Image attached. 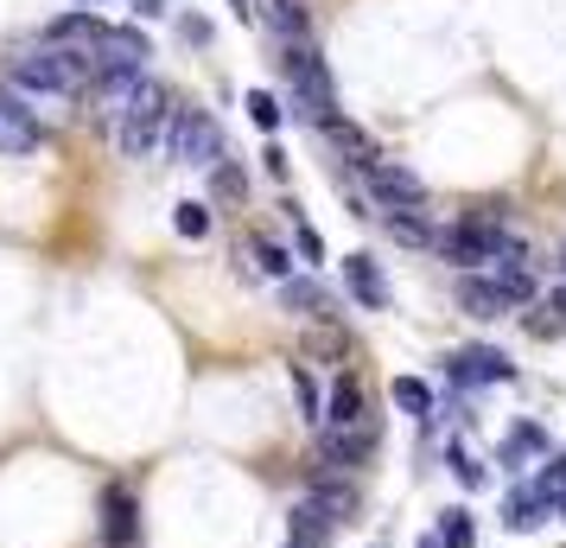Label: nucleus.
<instances>
[{"mask_svg":"<svg viewBox=\"0 0 566 548\" xmlns=\"http://www.w3.org/2000/svg\"><path fill=\"white\" fill-rule=\"evenodd\" d=\"M420 548H439V536H427V542H420Z\"/></svg>","mask_w":566,"mask_h":548,"instance_id":"4c0bfd02","label":"nucleus"},{"mask_svg":"<svg viewBox=\"0 0 566 548\" xmlns=\"http://www.w3.org/2000/svg\"><path fill=\"white\" fill-rule=\"evenodd\" d=\"M255 261L268 268V275H281V281H293V261H286L281 242H268V236H255Z\"/></svg>","mask_w":566,"mask_h":548,"instance_id":"2f4dec72","label":"nucleus"},{"mask_svg":"<svg viewBox=\"0 0 566 548\" xmlns=\"http://www.w3.org/2000/svg\"><path fill=\"white\" fill-rule=\"evenodd\" d=\"M134 7V20H159V13H166V0H128Z\"/></svg>","mask_w":566,"mask_h":548,"instance_id":"c9c22d12","label":"nucleus"},{"mask_svg":"<svg viewBox=\"0 0 566 548\" xmlns=\"http://www.w3.org/2000/svg\"><path fill=\"white\" fill-rule=\"evenodd\" d=\"M230 7H235V13H255V7H249V0H230Z\"/></svg>","mask_w":566,"mask_h":548,"instance_id":"e433bc0d","label":"nucleus"},{"mask_svg":"<svg viewBox=\"0 0 566 548\" xmlns=\"http://www.w3.org/2000/svg\"><path fill=\"white\" fill-rule=\"evenodd\" d=\"M439 548H478V523H471V510H446V517H439Z\"/></svg>","mask_w":566,"mask_h":548,"instance_id":"cd10ccee","label":"nucleus"},{"mask_svg":"<svg viewBox=\"0 0 566 548\" xmlns=\"http://www.w3.org/2000/svg\"><path fill=\"white\" fill-rule=\"evenodd\" d=\"M172 122H179V103H172V90L154 77H140L134 90V103L122 108V122H115V147L122 159H154L166 141H172Z\"/></svg>","mask_w":566,"mask_h":548,"instance_id":"f257e3e1","label":"nucleus"},{"mask_svg":"<svg viewBox=\"0 0 566 548\" xmlns=\"http://www.w3.org/2000/svg\"><path fill=\"white\" fill-rule=\"evenodd\" d=\"M490 281H496V293H503L510 307H528V300H535V268L522 261V249H510L503 261H490Z\"/></svg>","mask_w":566,"mask_h":548,"instance_id":"2eb2a0df","label":"nucleus"},{"mask_svg":"<svg viewBox=\"0 0 566 548\" xmlns=\"http://www.w3.org/2000/svg\"><path fill=\"white\" fill-rule=\"evenodd\" d=\"M90 58H96V77H147L154 45H147V32L140 27H108Z\"/></svg>","mask_w":566,"mask_h":548,"instance_id":"423d86ee","label":"nucleus"},{"mask_svg":"<svg viewBox=\"0 0 566 548\" xmlns=\"http://www.w3.org/2000/svg\"><path fill=\"white\" fill-rule=\"evenodd\" d=\"M560 510H566V504H560Z\"/></svg>","mask_w":566,"mask_h":548,"instance_id":"79ce46f5","label":"nucleus"},{"mask_svg":"<svg viewBox=\"0 0 566 548\" xmlns=\"http://www.w3.org/2000/svg\"><path fill=\"white\" fill-rule=\"evenodd\" d=\"M459 307L471 319H510L515 313L510 300L496 293V281H478V275H464V281H459Z\"/></svg>","mask_w":566,"mask_h":548,"instance_id":"aec40b11","label":"nucleus"},{"mask_svg":"<svg viewBox=\"0 0 566 548\" xmlns=\"http://www.w3.org/2000/svg\"><path fill=\"white\" fill-rule=\"evenodd\" d=\"M39 141H45V128H39V115H32L20 96H0V154L27 159L39 154Z\"/></svg>","mask_w":566,"mask_h":548,"instance_id":"9d476101","label":"nucleus"},{"mask_svg":"<svg viewBox=\"0 0 566 548\" xmlns=\"http://www.w3.org/2000/svg\"><path fill=\"white\" fill-rule=\"evenodd\" d=\"M433 249L452 261V268H484V261H503L515 242H510V230H503L496 210H478V217H464V224H452V230H439Z\"/></svg>","mask_w":566,"mask_h":548,"instance_id":"7ed1b4c3","label":"nucleus"},{"mask_svg":"<svg viewBox=\"0 0 566 548\" xmlns=\"http://www.w3.org/2000/svg\"><path fill=\"white\" fill-rule=\"evenodd\" d=\"M306 358H350V332L337 319H318L306 332Z\"/></svg>","mask_w":566,"mask_h":548,"instance_id":"5701e85b","label":"nucleus"},{"mask_svg":"<svg viewBox=\"0 0 566 548\" xmlns=\"http://www.w3.org/2000/svg\"><path fill=\"white\" fill-rule=\"evenodd\" d=\"M452 478H459L464 492H478V485H484V466H478V459H471L464 446H452Z\"/></svg>","mask_w":566,"mask_h":548,"instance_id":"473e14b6","label":"nucleus"},{"mask_svg":"<svg viewBox=\"0 0 566 548\" xmlns=\"http://www.w3.org/2000/svg\"><path fill=\"white\" fill-rule=\"evenodd\" d=\"M210 192H217V198H242V192H249V179H242V166H235V159H223V166H210Z\"/></svg>","mask_w":566,"mask_h":548,"instance_id":"c756f323","label":"nucleus"},{"mask_svg":"<svg viewBox=\"0 0 566 548\" xmlns=\"http://www.w3.org/2000/svg\"><path fill=\"white\" fill-rule=\"evenodd\" d=\"M446 376H452L459 390H484V383H510L515 364L496 351V344H459V351L446 358Z\"/></svg>","mask_w":566,"mask_h":548,"instance_id":"0eeeda50","label":"nucleus"},{"mask_svg":"<svg viewBox=\"0 0 566 548\" xmlns=\"http://www.w3.org/2000/svg\"><path fill=\"white\" fill-rule=\"evenodd\" d=\"M363 415H369L363 376H357V370H344V376L332 383V395H325V427H357Z\"/></svg>","mask_w":566,"mask_h":548,"instance_id":"9b49d317","label":"nucleus"},{"mask_svg":"<svg viewBox=\"0 0 566 548\" xmlns=\"http://www.w3.org/2000/svg\"><path fill=\"white\" fill-rule=\"evenodd\" d=\"M344 288L357 293V307H369V313L388 307V281H382V268H376V256H344Z\"/></svg>","mask_w":566,"mask_h":548,"instance_id":"4468645a","label":"nucleus"},{"mask_svg":"<svg viewBox=\"0 0 566 548\" xmlns=\"http://www.w3.org/2000/svg\"><path fill=\"white\" fill-rule=\"evenodd\" d=\"M560 275H566V242H560Z\"/></svg>","mask_w":566,"mask_h":548,"instance_id":"58836bf2","label":"nucleus"},{"mask_svg":"<svg viewBox=\"0 0 566 548\" xmlns=\"http://www.w3.org/2000/svg\"><path fill=\"white\" fill-rule=\"evenodd\" d=\"M249 122H255V128H281V103H274V96H268V90H249Z\"/></svg>","mask_w":566,"mask_h":548,"instance_id":"7c9ffc66","label":"nucleus"},{"mask_svg":"<svg viewBox=\"0 0 566 548\" xmlns=\"http://www.w3.org/2000/svg\"><path fill=\"white\" fill-rule=\"evenodd\" d=\"M547 517H554V497L541 492V485H522V492H510V510H503V523H510L515 536H528V529H541Z\"/></svg>","mask_w":566,"mask_h":548,"instance_id":"f3484780","label":"nucleus"},{"mask_svg":"<svg viewBox=\"0 0 566 548\" xmlns=\"http://www.w3.org/2000/svg\"><path fill=\"white\" fill-rule=\"evenodd\" d=\"M281 300H286V313L312 319V325H318V319H337L332 313V293L318 288V281H300V275H293V281H281Z\"/></svg>","mask_w":566,"mask_h":548,"instance_id":"6ab92c4d","label":"nucleus"},{"mask_svg":"<svg viewBox=\"0 0 566 548\" xmlns=\"http://www.w3.org/2000/svg\"><path fill=\"white\" fill-rule=\"evenodd\" d=\"M293 230H300V256H306V261H325V242H318V230H312L300 210H293Z\"/></svg>","mask_w":566,"mask_h":548,"instance_id":"f704fd0d","label":"nucleus"},{"mask_svg":"<svg viewBox=\"0 0 566 548\" xmlns=\"http://www.w3.org/2000/svg\"><path fill=\"white\" fill-rule=\"evenodd\" d=\"M325 134H332V141H337V147H344V154H350V159H357L363 173H369V166L382 159V154H376V147H369V134H363V128H350L344 115H337V122H325Z\"/></svg>","mask_w":566,"mask_h":548,"instance_id":"393cba45","label":"nucleus"},{"mask_svg":"<svg viewBox=\"0 0 566 548\" xmlns=\"http://www.w3.org/2000/svg\"><path fill=\"white\" fill-rule=\"evenodd\" d=\"M286 548H293V542H286Z\"/></svg>","mask_w":566,"mask_h":548,"instance_id":"a19ab883","label":"nucleus"},{"mask_svg":"<svg viewBox=\"0 0 566 548\" xmlns=\"http://www.w3.org/2000/svg\"><path fill=\"white\" fill-rule=\"evenodd\" d=\"M172 159L179 166H223V128H217V115L210 108H179V122H172Z\"/></svg>","mask_w":566,"mask_h":548,"instance_id":"39448f33","label":"nucleus"},{"mask_svg":"<svg viewBox=\"0 0 566 548\" xmlns=\"http://www.w3.org/2000/svg\"><path fill=\"white\" fill-rule=\"evenodd\" d=\"M382 224L395 242H408V249H420V242H433V230H427V217L420 210H382Z\"/></svg>","mask_w":566,"mask_h":548,"instance_id":"a878e982","label":"nucleus"},{"mask_svg":"<svg viewBox=\"0 0 566 548\" xmlns=\"http://www.w3.org/2000/svg\"><path fill=\"white\" fill-rule=\"evenodd\" d=\"M103 542L108 548L140 542V497H134L128 485H103Z\"/></svg>","mask_w":566,"mask_h":548,"instance_id":"1a4fd4ad","label":"nucleus"},{"mask_svg":"<svg viewBox=\"0 0 566 548\" xmlns=\"http://www.w3.org/2000/svg\"><path fill=\"white\" fill-rule=\"evenodd\" d=\"M395 409H401V415H413V421H433V390H427V383H420V376H395Z\"/></svg>","mask_w":566,"mask_h":548,"instance_id":"4be33fe9","label":"nucleus"},{"mask_svg":"<svg viewBox=\"0 0 566 548\" xmlns=\"http://www.w3.org/2000/svg\"><path fill=\"white\" fill-rule=\"evenodd\" d=\"M332 529H337V523L325 517L312 497H300V504H293V517H286V542H293V548H325V542H332Z\"/></svg>","mask_w":566,"mask_h":548,"instance_id":"dca6fc26","label":"nucleus"},{"mask_svg":"<svg viewBox=\"0 0 566 548\" xmlns=\"http://www.w3.org/2000/svg\"><path fill=\"white\" fill-rule=\"evenodd\" d=\"M369 192H376V205L382 210H413L420 198H427L420 173L401 166V159H376V166H369Z\"/></svg>","mask_w":566,"mask_h":548,"instance_id":"6e6552de","label":"nucleus"},{"mask_svg":"<svg viewBox=\"0 0 566 548\" xmlns=\"http://www.w3.org/2000/svg\"><path fill=\"white\" fill-rule=\"evenodd\" d=\"M293 395H300V415H306L312 427H325V395H318V383H312L306 364H293Z\"/></svg>","mask_w":566,"mask_h":548,"instance_id":"bb28decb","label":"nucleus"},{"mask_svg":"<svg viewBox=\"0 0 566 548\" xmlns=\"http://www.w3.org/2000/svg\"><path fill=\"white\" fill-rule=\"evenodd\" d=\"M261 27L281 32L286 45H306V0H255Z\"/></svg>","mask_w":566,"mask_h":548,"instance_id":"a211bd4d","label":"nucleus"},{"mask_svg":"<svg viewBox=\"0 0 566 548\" xmlns=\"http://www.w3.org/2000/svg\"><path fill=\"white\" fill-rule=\"evenodd\" d=\"M541 492L554 497V504H566V453H560V459H547V472H541Z\"/></svg>","mask_w":566,"mask_h":548,"instance_id":"72a5a7b5","label":"nucleus"},{"mask_svg":"<svg viewBox=\"0 0 566 548\" xmlns=\"http://www.w3.org/2000/svg\"><path fill=\"white\" fill-rule=\"evenodd\" d=\"M172 230H179V236H191V242H198V236H210V205H198V198H185V205L172 210Z\"/></svg>","mask_w":566,"mask_h":548,"instance_id":"c85d7f7f","label":"nucleus"},{"mask_svg":"<svg viewBox=\"0 0 566 548\" xmlns=\"http://www.w3.org/2000/svg\"><path fill=\"white\" fill-rule=\"evenodd\" d=\"M306 497L325 510L332 523H350L363 510V492H357V478H306Z\"/></svg>","mask_w":566,"mask_h":548,"instance_id":"f8f14e48","label":"nucleus"},{"mask_svg":"<svg viewBox=\"0 0 566 548\" xmlns=\"http://www.w3.org/2000/svg\"><path fill=\"white\" fill-rule=\"evenodd\" d=\"M286 83H293V115L300 122H337V96H332V71L312 45H293L286 52Z\"/></svg>","mask_w":566,"mask_h":548,"instance_id":"20e7f679","label":"nucleus"},{"mask_svg":"<svg viewBox=\"0 0 566 548\" xmlns=\"http://www.w3.org/2000/svg\"><path fill=\"white\" fill-rule=\"evenodd\" d=\"M77 7H96V0H77Z\"/></svg>","mask_w":566,"mask_h":548,"instance_id":"ea45409f","label":"nucleus"},{"mask_svg":"<svg viewBox=\"0 0 566 548\" xmlns=\"http://www.w3.org/2000/svg\"><path fill=\"white\" fill-rule=\"evenodd\" d=\"M90 83H96V58L64 52V45H39L13 64V90H27V96H83Z\"/></svg>","mask_w":566,"mask_h":548,"instance_id":"f03ea898","label":"nucleus"},{"mask_svg":"<svg viewBox=\"0 0 566 548\" xmlns=\"http://www.w3.org/2000/svg\"><path fill=\"white\" fill-rule=\"evenodd\" d=\"M541 453H547V434H541L535 421L510 427V441H503V466H522V459H541Z\"/></svg>","mask_w":566,"mask_h":548,"instance_id":"b1692460","label":"nucleus"},{"mask_svg":"<svg viewBox=\"0 0 566 548\" xmlns=\"http://www.w3.org/2000/svg\"><path fill=\"white\" fill-rule=\"evenodd\" d=\"M103 20L90 13V7H77V13H64V20H52L45 27V45H64V52H96V39H103Z\"/></svg>","mask_w":566,"mask_h":548,"instance_id":"ddd939ff","label":"nucleus"},{"mask_svg":"<svg viewBox=\"0 0 566 548\" xmlns=\"http://www.w3.org/2000/svg\"><path fill=\"white\" fill-rule=\"evenodd\" d=\"M522 332H528V339H566V293H547V300H541L535 313H522Z\"/></svg>","mask_w":566,"mask_h":548,"instance_id":"412c9836","label":"nucleus"}]
</instances>
